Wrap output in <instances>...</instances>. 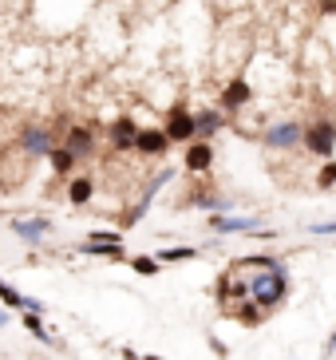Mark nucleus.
Segmentation results:
<instances>
[{
    "instance_id": "1",
    "label": "nucleus",
    "mask_w": 336,
    "mask_h": 360,
    "mask_svg": "<svg viewBox=\"0 0 336 360\" xmlns=\"http://www.w3.org/2000/svg\"><path fill=\"white\" fill-rule=\"evenodd\" d=\"M245 285H250V301L269 317L273 309L285 305V297H289V269H285V262H277L269 269H261V274H250Z\"/></svg>"
},
{
    "instance_id": "2",
    "label": "nucleus",
    "mask_w": 336,
    "mask_h": 360,
    "mask_svg": "<svg viewBox=\"0 0 336 360\" xmlns=\"http://www.w3.org/2000/svg\"><path fill=\"white\" fill-rule=\"evenodd\" d=\"M162 131H167L170 147L179 143V147H190L194 139H198V127H194V111H190L186 103H174L167 111V123H162Z\"/></svg>"
},
{
    "instance_id": "3",
    "label": "nucleus",
    "mask_w": 336,
    "mask_h": 360,
    "mask_svg": "<svg viewBox=\"0 0 336 360\" xmlns=\"http://www.w3.org/2000/svg\"><path fill=\"white\" fill-rule=\"evenodd\" d=\"M301 147H305L309 155H316V159H332L336 123L332 119H313V123H305V143H301Z\"/></svg>"
},
{
    "instance_id": "4",
    "label": "nucleus",
    "mask_w": 336,
    "mask_h": 360,
    "mask_svg": "<svg viewBox=\"0 0 336 360\" xmlns=\"http://www.w3.org/2000/svg\"><path fill=\"white\" fill-rule=\"evenodd\" d=\"M16 147L28 155V159H48L52 155V147H56V135H52V127H44V123H24L20 127V135H16Z\"/></svg>"
},
{
    "instance_id": "5",
    "label": "nucleus",
    "mask_w": 336,
    "mask_h": 360,
    "mask_svg": "<svg viewBox=\"0 0 336 360\" xmlns=\"http://www.w3.org/2000/svg\"><path fill=\"white\" fill-rule=\"evenodd\" d=\"M269 150H297L301 143H305V123L301 119H285V123H273V127L265 131L261 139Z\"/></svg>"
},
{
    "instance_id": "6",
    "label": "nucleus",
    "mask_w": 336,
    "mask_h": 360,
    "mask_svg": "<svg viewBox=\"0 0 336 360\" xmlns=\"http://www.w3.org/2000/svg\"><path fill=\"white\" fill-rule=\"evenodd\" d=\"M253 99V87H250V79H245V75H233L230 84L221 87V96H218V111L226 119L233 115V111H242L245 103H250Z\"/></svg>"
},
{
    "instance_id": "7",
    "label": "nucleus",
    "mask_w": 336,
    "mask_h": 360,
    "mask_svg": "<svg viewBox=\"0 0 336 360\" xmlns=\"http://www.w3.org/2000/svg\"><path fill=\"white\" fill-rule=\"evenodd\" d=\"M60 147L72 150L75 162H79V159H91V155H95V127H87V123H72Z\"/></svg>"
},
{
    "instance_id": "8",
    "label": "nucleus",
    "mask_w": 336,
    "mask_h": 360,
    "mask_svg": "<svg viewBox=\"0 0 336 360\" xmlns=\"http://www.w3.org/2000/svg\"><path fill=\"white\" fill-rule=\"evenodd\" d=\"M170 150V139L162 127H143L135 139V155H143V159H167Z\"/></svg>"
},
{
    "instance_id": "9",
    "label": "nucleus",
    "mask_w": 336,
    "mask_h": 360,
    "mask_svg": "<svg viewBox=\"0 0 336 360\" xmlns=\"http://www.w3.org/2000/svg\"><path fill=\"white\" fill-rule=\"evenodd\" d=\"M210 167H214V143L194 139V143L182 150V170H186V174H210Z\"/></svg>"
},
{
    "instance_id": "10",
    "label": "nucleus",
    "mask_w": 336,
    "mask_h": 360,
    "mask_svg": "<svg viewBox=\"0 0 336 360\" xmlns=\"http://www.w3.org/2000/svg\"><path fill=\"white\" fill-rule=\"evenodd\" d=\"M138 123L131 115H119L115 123H111V131H107V135H111V147L119 150V155H131V150H135V139H138Z\"/></svg>"
},
{
    "instance_id": "11",
    "label": "nucleus",
    "mask_w": 336,
    "mask_h": 360,
    "mask_svg": "<svg viewBox=\"0 0 336 360\" xmlns=\"http://www.w3.org/2000/svg\"><path fill=\"white\" fill-rule=\"evenodd\" d=\"M0 305H8V309H16V313H48V305H44L40 297H28V293H20V289H12L8 281H0Z\"/></svg>"
},
{
    "instance_id": "12",
    "label": "nucleus",
    "mask_w": 336,
    "mask_h": 360,
    "mask_svg": "<svg viewBox=\"0 0 336 360\" xmlns=\"http://www.w3.org/2000/svg\"><path fill=\"white\" fill-rule=\"evenodd\" d=\"M210 230L214 233H253V230H261V218H257V214H242V218L210 214Z\"/></svg>"
},
{
    "instance_id": "13",
    "label": "nucleus",
    "mask_w": 336,
    "mask_h": 360,
    "mask_svg": "<svg viewBox=\"0 0 336 360\" xmlns=\"http://www.w3.org/2000/svg\"><path fill=\"white\" fill-rule=\"evenodd\" d=\"M194 127H198L202 143H214V135H221V127H226V115L218 107H202V111H194Z\"/></svg>"
},
{
    "instance_id": "14",
    "label": "nucleus",
    "mask_w": 336,
    "mask_h": 360,
    "mask_svg": "<svg viewBox=\"0 0 336 360\" xmlns=\"http://www.w3.org/2000/svg\"><path fill=\"white\" fill-rule=\"evenodd\" d=\"M12 230H16V238H20V242L40 245L44 238L52 233V222H48V218H16V222H12Z\"/></svg>"
},
{
    "instance_id": "15",
    "label": "nucleus",
    "mask_w": 336,
    "mask_h": 360,
    "mask_svg": "<svg viewBox=\"0 0 336 360\" xmlns=\"http://www.w3.org/2000/svg\"><path fill=\"white\" fill-rule=\"evenodd\" d=\"M79 254L87 257H107V262H127V250L123 242H99V238H84V242L75 245Z\"/></svg>"
},
{
    "instance_id": "16",
    "label": "nucleus",
    "mask_w": 336,
    "mask_h": 360,
    "mask_svg": "<svg viewBox=\"0 0 336 360\" xmlns=\"http://www.w3.org/2000/svg\"><path fill=\"white\" fill-rule=\"evenodd\" d=\"M20 325L28 328V333H32L36 340H40V345H52V349H63L60 340L52 337V328L44 325V317H40V313H20Z\"/></svg>"
},
{
    "instance_id": "17",
    "label": "nucleus",
    "mask_w": 336,
    "mask_h": 360,
    "mask_svg": "<svg viewBox=\"0 0 336 360\" xmlns=\"http://www.w3.org/2000/svg\"><path fill=\"white\" fill-rule=\"evenodd\" d=\"M91 194H95V179H91V174H79V179L67 182V202H72V206H87Z\"/></svg>"
},
{
    "instance_id": "18",
    "label": "nucleus",
    "mask_w": 336,
    "mask_h": 360,
    "mask_svg": "<svg viewBox=\"0 0 336 360\" xmlns=\"http://www.w3.org/2000/svg\"><path fill=\"white\" fill-rule=\"evenodd\" d=\"M158 265H179V262H194L198 257V250L194 245H167V250H158Z\"/></svg>"
},
{
    "instance_id": "19",
    "label": "nucleus",
    "mask_w": 336,
    "mask_h": 360,
    "mask_svg": "<svg viewBox=\"0 0 336 360\" xmlns=\"http://www.w3.org/2000/svg\"><path fill=\"white\" fill-rule=\"evenodd\" d=\"M48 162H52V170H56V174H72V170H75V155H72L67 147H60V143L52 147Z\"/></svg>"
},
{
    "instance_id": "20",
    "label": "nucleus",
    "mask_w": 336,
    "mask_h": 360,
    "mask_svg": "<svg viewBox=\"0 0 336 360\" xmlns=\"http://www.w3.org/2000/svg\"><path fill=\"white\" fill-rule=\"evenodd\" d=\"M127 262H131V269H135V274H143V277L162 274V265H158L155 254H135V257H127Z\"/></svg>"
},
{
    "instance_id": "21",
    "label": "nucleus",
    "mask_w": 336,
    "mask_h": 360,
    "mask_svg": "<svg viewBox=\"0 0 336 360\" xmlns=\"http://www.w3.org/2000/svg\"><path fill=\"white\" fill-rule=\"evenodd\" d=\"M170 179H174V170H162V174H155V179L147 182V191H143V198H138V206H150V202H155V194L162 191V186H167Z\"/></svg>"
},
{
    "instance_id": "22",
    "label": "nucleus",
    "mask_w": 336,
    "mask_h": 360,
    "mask_svg": "<svg viewBox=\"0 0 336 360\" xmlns=\"http://www.w3.org/2000/svg\"><path fill=\"white\" fill-rule=\"evenodd\" d=\"M316 186H321V191H332V186H336V162H332V159L321 167V174H316Z\"/></svg>"
},
{
    "instance_id": "23",
    "label": "nucleus",
    "mask_w": 336,
    "mask_h": 360,
    "mask_svg": "<svg viewBox=\"0 0 336 360\" xmlns=\"http://www.w3.org/2000/svg\"><path fill=\"white\" fill-rule=\"evenodd\" d=\"M119 356H123V360H162V356H138V352H135V349H127V345L119 349Z\"/></svg>"
},
{
    "instance_id": "24",
    "label": "nucleus",
    "mask_w": 336,
    "mask_h": 360,
    "mask_svg": "<svg viewBox=\"0 0 336 360\" xmlns=\"http://www.w3.org/2000/svg\"><path fill=\"white\" fill-rule=\"evenodd\" d=\"M336 352V328H332V337H328V345H325V356H332Z\"/></svg>"
},
{
    "instance_id": "25",
    "label": "nucleus",
    "mask_w": 336,
    "mask_h": 360,
    "mask_svg": "<svg viewBox=\"0 0 336 360\" xmlns=\"http://www.w3.org/2000/svg\"><path fill=\"white\" fill-rule=\"evenodd\" d=\"M4 325H8V313H4V309H0V328H4Z\"/></svg>"
}]
</instances>
